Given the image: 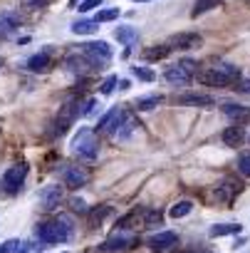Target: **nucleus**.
<instances>
[{
  "mask_svg": "<svg viewBox=\"0 0 250 253\" xmlns=\"http://www.w3.org/2000/svg\"><path fill=\"white\" fill-rule=\"evenodd\" d=\"M35 236L40 238V243H67V241H72L74 228H72V223H70L67 216H60L57 221L37 223Z\"/></svg>",
  "mask_w": 250,
  "mask_h": 253,
  "instance_id": "1",
  "label": "nucleus"
},
{
  "mask_svg": "<svg viewBox=\"0 0 250 253\" xmlns=\"http://www.w3.org/2000/svg\"><path fill=\"white\" fill-rule=\"evenodd\" d=\"M72 152H74L79 159H87V162L97 159V154H99V139H97V134L89 129V126H82V129L74 134V139H72Z\"/></svg>",
  "mask_w": 250,
  "mask_h": 253,
  "instance_id": "2",
  "label": "nucleus"
},
{
  "mask_svg": "<svg viewBox=\"0 0 250 253\" xmlns=\"http://www.w3.org/2000/svg\"><path fill=\"white\" fill-rule=\"evenodd\" d=\"M82 55L89 60L92 67H99V70L111 62V47H109V42H104V40L84 42V45H82Z\"/></svg>",
  "mask_w": 250,
  "mask_h": 253,
  "instance_id": "3",
  "label": "nucleus"
},
{
  "mask_svg": "<svg viewBox=\"0 0 250 253\" xmlns=\"http://www.w3.org/2000/svg\"><path fill=\"white\" fill-rule=\"evenodd\" d=\"M134 246H139V236H137V233H129L127 228H119L116 233H111V236L99 246V251H104V253H116V251L134 248Z\"/></svg>",
  "mask_w": 250,
  "mask_h": 253,
  "instance_id": "4",
  "label": "nucleus"
},
{
  "mask_svg": "<svg viewBox=\"0 0 250 253\" xmlns=\"http://www.w3.org/2000/svg\"><path fill=\"white\" fill-rule=\"evenodd\" d=\"M82 104L79 102H67V104H62L60 107V112H57V119H55V132L57 134H65L70 126L74 124V119L82 114V109H79Z\"/></svg>",
  "mask_w": 250,
  "mask_h": 253,
  "instance_id": "5",
  "label": "nucleus"
},
{
  "mask_svg": "<svg viewBox=\"0 0 250 253\" xmlns=\"http://www.w3.org/2000/svg\"><path fill=\"white\" fill-rule=\"evenodd\" d=\"M60 179H62V184H65L67 189H82V186L89 181V174H87L84 169H79V167L65 164V167L60 169Z\"/></svg>",
  "mask_w": 250,
  "mask_h": 253,
  "instance_id": "6",
  "label": "nucleus"
},
{
  "mask_svg": "<svg viewBox=\"0 0 250 253\" xmlns=\"http://www.w3.org/2000/svg\"><path fill=\"white\" fill-rule=\"evenodd\" d=\"M25 176H28V164H13L5 174H3V186H5V191H10V194H15L20 186H23V181H25Z\"/></svg>",
  "mask_w": 250,
  "mask_h": 253,
  "instance_id": "7",
  "label": "nucleus"
},
{
  "mask_svg": "<svg viewBox=\"0 0 250 253\" xmlns=\"http://www.w3.org/2000/svg\"><path fill=\"white\" fill-rule=\"evenodd\" d=\"M146 246H149L151 251L166 253V251H171L174 246H179V233H174V231H159V233H154V236L146 241Z\"/></svg>",
  "mask_w": 250,
  "mask_h": 253,
  "instance_id": "8",
  "label": "nucleus"
},
{
  "mask_svg": "<svg viewBox=\"0 0 250 253\" xmlns=\"http://www.w3.org/2000/svg\"><path fill=\"white\" fill-rule=\"evenodd\" d=\"M164 77H166V82H169V84H174V87H186V84H191L193 72H188V70L183 67V62H179V65L166 67Z\"/></svg>",
  "mask_w": 250,
  "mask_h": 253,
  "instance_id": "9",
  "label": "nucleus"
},
{
  "mask_svg": "<svg viewBox=\"0 0 250 253\" xmlns=\"http://www.w3.org/2000/svg\"><path fill=\"white\" fill-rule=\"evenodd\" d=\"M203 38L198 33H179L174 38H169V47L171 50H193V47H201Z\"/></svg>",
  "mask_w": 250,
  "mask_h": 253,
  "instance_id": "10",
  "label": "nucleus"
},
{
  "mask_svg": "<svg viewBox=\"0 0 250 253\" xmlns=\"http://www.w3.org/2000/svg\"><path fill=\"white\" fill-rule=\"evenodd\" d=\"M196 77H198V82L206 84V87H228V84H230V80H228L218 67H206V70H201Z\"/></svg>",
  "mask_w": 250,
  "mask_h": 253,
  "instance_id": "11",
  "label": "nucleus"
},
{
  "mask_svg": "<svg viewBox=\"0 0 250 253\" xmlns=\"http://www.w3.org/2000/svg\"><path fill=\"white\" fill-rule=\"evenodd\" d=\"M40 206H42V211H55L57 206H60V201H62V186H57V184H52V186H45L42 191H40Z\"/></svg>",
  "mask_w": 250,
  "mask_h": 253,
  "instance_id": "12",
  "label": "nucleus"
},
{
  "mask_svg": "<svg viewBox=\"0 0 250 253\" xmlns=\"http://www.w3.org/2000/svg\"><path fill=\"white\" fill-rule=\"evenodd\" d=\"M220 139H223L225 147L238 149V147L245 142V126H243V124H233V126H228V129L220 134Z\"/></svg>",
  "mask_w": 250,
  "mask_h": 253,
  "instance_id": "13",
  "label": "nucleus"
},
{
  "mask_svg": "<svg viewBox=\"0 0 250 253\" xmlns=\"http://www.w3.org/2000/svg\"><path fill=\"white\" fill-rule=\"evenodd\" d=\"M50 67H52V50H42V52H37L28 60L30 72H47Z\"/></svg>",
  "mask_w": 250,
  "mask_h": 253,
  "instance_id": "14",
  "label": "nucleus"
},
{
  "mask_svg": "<svg viewBox=\"0 0 250 253\" xmlns=\"http://www.w3.org/2000/svg\"><path fill=\"white\" fill-rule=\"evenodd\" d=\"M137 126H139V124H137V119H134V117L124 114V117H121V122L116 124V129L111 132V137H114V139H121V142H124V139H129V137L134 134V129H137Z\"/></svg>",
  "mask_w": 250,
  "mask_h": 253,
  "instance_id": "15",
  "label": "nucleus"
},
{
  "mask_svg": "<svg viewBox=\"0 0 250 253\" xmlns=\"http://www.w3.org/2000/svg\"><path fill=\"white\" fill-rule=\"evenodd\" d=\"M215 99L211 94H196V92H188V94H181L176 97V104H183V107H211Z\"/></svg>",
  "mask_w": 250,
  "mask_h": 253,
  "instance_id": "16",
  "label": "nucleus"
},
{
  "mask_svg": "<svg viewBox=\"0 0 250 253\" xmlns=\"http://www.w3.org/2000/svg\"><path fill=\"white\" fill-rule=\"evenodd\" d=\"M240 189H243V186H240V181L225 179V181H223V184L215 189V199H218V201H223V204H228V201H230V199H233V196L240 191Z\"/></svg>",
  "mask_w": 250,
  "mask_h": 253,
  "instance_id": "17",
  "label": "nucleus"
},
{
  "mask_svg": "<svg viewBox=\"0 0 250 253\" xmlns=\"http://www.w3.org/2000/svg\"><path fill=\"white\" fill-rule=\"evenodd\" d=\"M114 38H116L121 45L132 47V45H137V42H139V30H137V28H132V25H121V28H116V30H114Z\"/></svg>",
  "mask_w": 250,
  "mask_h": 253,
  "instance_id": "18",
  "label": "nucleus"
},
{
  "mask_svg": "<svg viewBox=\"0 0 250 253\" xmlns=\"http://www.w3.org/2000/svg\"><path fill=\"white\" fill-rule=\"evenodd\" d=\"M223 114L230 117L235 124H243V122H250V109L243 107V104H223Z\"/></svg>",
  "mask_w": 250,
  "mask_h": 253,
  "instance_id": "19",
  "label": "nucleus"
},
{
  "mask_svg": "<svg viewBox=\"0 0 250 253\" xmlns=\"http://www.w3.org/2000/svg\"><path fill=\"white\" fill-rule=\"evenodd\" d=\"M121 117H124V112H121L119 107H111V109L99 119V124H97V126H99V129H104V132H114V126L121 122Z\"/></svg>",
  "mask_w": 250,
  "mask_h": 253,
  "instance_id": "20",
  "label": "nucleus"
},
{
  "mask_svg": "<svg viewBox=\"0 0 250 253\" xmlns=\"http://www.w3.org/2000/svg\"><path fill=\"white\" fill-rule=\"evenodd\" d=\"M89 67H92V65H89V60H87L84 55H70V57L65 60V70H67V72H74V75H84Z\"/></svg>",
  "mask_w": 250,
  "mask_h": 253,
  "instance_id": "21",
  "label": "nucleus"
},
{
  "mask_svg": "<svg viewBox=\"0 0 250 253\" xmlns=\"http://www.w3.org/2000/svg\"><path fill=\"white\" fill-rule=\"evenodd\" d=\"M243 231L240 223H218L211 228V238H220V236H238Z\"/></svg>",
  "mask_w": 250,
  "mask_h": 253,
  "instance_id": "22",
  "label": "nucleus"
},
{
  "mask_svg": "<svg viewBox=\"0 0 250 253\" xmlns=\"http://www.w3.org/2000/svg\"><path fill=\"white\" fill-rule=\"evenodd\" d=\"M20 25V15L18 13H13V10H8V13H0V33H10V30H15Z\"/></svg>",
  "mask_w": 250,
  "mask_h": 253,
  "instance_id": "23",
  "label": "nucleus"
},
{
  "mask_svg": "<svg viewBox=\"0 0 250 253\" xmlns=\"http://www.w3.org/2000/svg\"><path fill=\"white\" fill-rule=\"evenodd\" d=\"M161 102H164V97H161V94H149V97H139V99L134 102V109H137V112H149V109L159 107Z\"/></svg>",
  "mask_w": 250,
  "mask_h": 253,
  "instance_id": "24",
  "label": "nucleus"
},
{
  "mask_svg": "<svg viewBox=\"0 0 250 253\" xmlns=\"http://www.w3.org/2000/svg\"><path fill=\"white\" fill-rule=\"evenodd\" d=\"M99 30V23L97 20H74L72 23V33L74 35H92Z\"/></svg>",
  "mask_w": 250,
  "mask_h": 253,
  "instance_id": "25",
  "label": "nucleus"
},
{
  "mask_svg": "<svg viewBox=\"0 0 250 253\" xmlns=\"http://www.w3.org/2000/svg\"><path fill=\"white\" fill-rule=\"evenodd\" d=\"M142 221L146 228H154V226H161L164 223V213L159 209H144L142 211Z\"/></svg>",
  "mask_w": 250,
  "mask_h": 253,
  "instance_id": "26",
  "label": "nucleus"
},
{
  "mask_svg": "<svg viewBox=\"0 0 250 253\" xmlns=\"http://www.w3.org/2000/svg\"><path fill=\"white\" fill-rule=\"evenodd\" d=\"M109 213H111V206H107V204L94 206V209L89 211V226H92V228H97V226H99V223H102V221H104Z\"/></svg>",
  "mask_w": 250,
  "mask_h": 253,
  "instance_id": "27",
  "label": "nucleus"
},
{
  "mask_svg": "<svg viewBox=\"0 0 250 253\" xmlns=\"http://www.w3.org/2000/svg\"><path fill=\"white\" fill-rule=\"evenodd\" d=\"M191 211H193V204H191V201H179V204L171 206L169 216H171V218H183V216H188Z\"/></svg>",
  "mask_w": 250,
  "mask_h": 253,
  "instance_id": "28",
  "label": "nucleus"
},
{
  "mask_svg": "<svg viewBox=\"0 0 250 253\" xmlns=\"http://www.w3.org/2000/svg\"><path fill=\"white\" fill-rule=\"evenodd\" d=\"M169 52H171L169 45H154L151 50H144V57H146V60H164Z\"/></svg>",
  "mask_w": 250,
  "mask_h": 253,
  "instance_id": "29",
  "label": "nucleus"
},
{
  "mask_svg": "<svg viewBox=\"0 0 250 253\" xmlns=\"http://www.w3.org/2000/svg\"><path fill=\"white\" fill-rule=\"evenodd\" d=\"M132 72H134V77H139L142 82H154V80H156V72H154V70H149V67H144V65L132 67Z\"/></svg>",
  "mask_w": 250,
  "mask_h": 253,
  "instance_id": "30",
  "label": "nucleus"
},
{
  "mask_svg": "<svg viewBox=\"0 0 250 253\" xmlns=\"http://www.w3.org/2000/svg\"><path fill=\"white\" fill-rule=\"evenodd\" d=\"M116 18H119V8L97 10V15H94V20H97V23H111V20H116Z\"/></svg>",
  "mask_w": 250,
  "mask_h": 253,
  "instance_id": "31",
  "label": "nucleus"
},
{
  "mask_svg": "<svg viewBox=\"0 0 250 253\" xmlns=\"http://www.w3.org/2000/svg\"><path fill=\"white\" fill-rule=\"evenodd\" d=\"M218 5V0H196V8H193V18H198V15H203V13H208L211 8H215Z\"/></svg>",
  "mask_w": 250,
  "mask_h": 253,
  "instance_id": "32",
  "label": "nucleus"
},
{
  "mask_svg": "<svg viewBox=\"0 0 250 253\" xmlns=\"http://www.w3.org/2000/svg\"><path fill=\"white\" fill-rule=\"evenodd\" d=\"M215 67H218V70H220V72H223V75H225V77L230 80V82H235V80H240V70H238L235 65H228V62H220V65H215Z\"/></svg>",
  "mask_w": 250,
  "mask_h": 253,
  "instance_id": "33",
  "label": "nucleus"
},
{
  "mask_svg": "<svg viewBox=\"0 0 250 253\" xmlns=\"http://www.w3.org/2000/svg\"><path fill=\"white\" fill-rule=\"evenodd\" d=\"M116 84H119V77H116V75H109V77L99 84V92H102V94H111Z\"/></svg>",
  "mask_w": 250,
  "mask_h": 253,
  "instance_id": "34",
  "label": "nucleus"
},
{
  "mask_svg": "<svg viewBox=\"0 0 250 253\" xmlns=\"http://www.w3.org/2000/svg\"><path fill=\"white\" fill-rule=\"evenodd\" d=\"M238 171L243 176H250V154H240L238 157Z\"/></svg>",
  "mask_w": 250,
  "mask_h": 253,
  "instance_id": "35",
  "label": "nucleus"
},
{
  "mask_svg": "<svg viewBox=\"0 0 250 253\" xmlns=\"http://www.w3.org/2000/svg\"><path fill=\"white\" fill-rule=\"evenodd\" d=\"M70 209L74 211V213H89V209H87V204L82 201V199H70Z\"/></svg>",
  "mask_w": 250,
  "mask_h": 253,
  "instance_id": "36",
  "label": "nucleus"
},
{
  "mask_svg": "<svg viewBox=\"0 0 250 253\" xmlns=\"http://www.w3.org/2000/svg\"><path fill=\"white\" fill-rule=\"evenodd\" d=\"M102 5V0H82V3H79V13H89V10H94V8H99Z\"/></svg>",
  "mask_w": 250,
  "mask_h": 253,
  "instance_id": "37",
  "label": "nucleus"
},
{
  "mask_svg": "<svg viewBox=\"0 0 250 253\" xmlns=\"http://www.w3.org/2000/svg\"><path fill=\"white\" fill-rule=\"evenodd\" d=\"M92 109H94V99H87V102L82 104V117H87V114H92Z\"/></svg>",
  "mask_w": 250,
  "mask_h": 253,
  "instance_id": "38",
  "label": "nucleus"
},
{
  "mask_svg": "<svg viewBox=\"0 0 250 253\" xmlns=\"http://www.w3.org/2000/svg\"><path fill=\"white\" fill-rule=\"evenodd\" d=\"M28 5H33V8H42V5H47V0H28Z\"/></svg>",
  "mask_w": 250,
  "mask_h": 253,
  "instance_id": "39",
  "label": "nucleus"
},
{
  "mask_svg": "<svg viewBox=\"0 0 250 253\" xmlns=\"http://www.w3.org/2000/svg\"><path fill=\"white\" fill-rule=\"evenodd\" d=\"M240 89H243V92H250V80H243V82H240Z\"/></svg>",
  "mask_w": 250,
  "mask_h": 253,
  "instance_id": "40",
  "label": "nucleus"
},
{
  "mask_svg": "<svg viewBox=\"0 0 250 253\" xmlns=\"http://www.w3.org/2000/svg\"><path fill=\"white\" fill-rule=\"evenodd\" d=\"M119 87L121 89H129V80H119Z\"/></svg>",
  "mask_w": 250,
  "mask_h": 253,
  "instance_id": "41",
  "label": "nucleus"
},
{
  "mask_svg": "<svg viewBox=\"0 0 250 253\" xmlns=\"http://www.w3.org/2000/svg\"><path fill=\"white\" fill-rule=\"evenodd\" d=\"M77 3H79V0H70V5H72V8H74V5H77Z\"/></svg>",
  "mask_w": 250,
  "mask_h": 253,
  "instance_id": "42",
  "label": "nucleus"
},
{
  "mask_svg": "<svg viewBox=\"0 0 250 253\" xmlns=\"http://www.w3.org/2000/svg\"><path fill=\"white\" fill-rule=\"evenodd\" d=\"M134 3H146V0H134Z\"/></svg>",
  "mask_w": 250,
  "mask_h": 253,
  "instance_id": "43",
  "label": "nucleus"
},
{
  "mask_svg": "<svg viewBox=\"0 0 250 253\" xmlns=\"http://www.w3.org/2000/svg\"><path fill=\"white\" fill-rule=\"evenodd\" d=\"M0 67H3V57H0Z\"/></svg>",
  "mask_w": 250,
  "mask_h": 253,
  "instance_id": "44",
  "label": "nucleus"
},
{
  "mask_svg": "<svg viewBox=\"0 0 250 253\" xmlns=\"http://www.w3.org/2000/svg\"><path fill=\"white\" fill-rule=\"evenodd\" d=\"M186 253H191V251H186Z\"/></svg>",
  "mask_w": 250,
  "mask_h": 253,
  "instance_id": "45",
  "label": "nucleus"
},
{
  "mask_svg": "<svg viewBox=\"0 0 250 253\" xmlns=\"http://www.w3.org/2000/svg\"><path fill=\"white\" fill-rule=\"evenodd\" d=\"M248 139H250V137H248Z\"/></svg>",
  "mask_w": 250,
  "mask_h": 253,
  "instance_id": "46",
  "label": "nucleus"
}]
</instances>
